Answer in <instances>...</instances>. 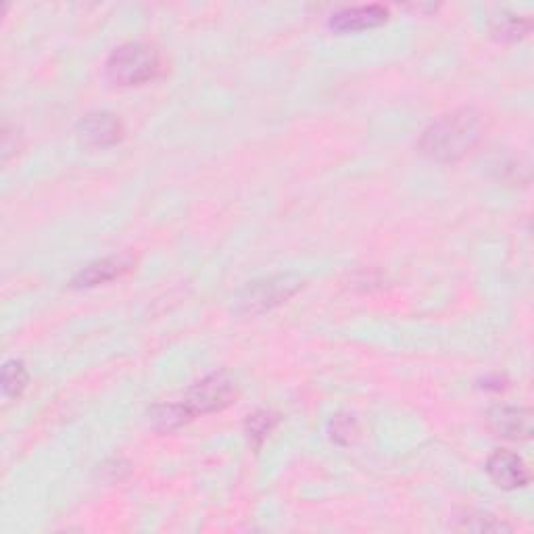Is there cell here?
Returning <instances> with one entry per match:
<instances>
[{
    "label": "cell",
    "mask_w": 534,
    "mask_h": 534,
    "mask_svg": "<svg viewBox=\"0 0 534 534\" xmlns=\"http://www.w3.org/2000/svg\"><path fill=\"white\" fill-rule=\"evenodd\" d=\"M236 395L238 391L234 378H230L226 372H213L197 384H192L180 403L184 405L190 418H197L226 409L234 403Z\"/></svg>",
    "instance_id": "obj_3"
},
{
    "label": "cell",
    "mask_w": 534,
    "mask_h": 534,
    "mask_svg": "<svg viewBox=\"0 0 534 534\" xmlns=\"http://www.w3.org/2000/svg\"><path fill=\"white\" fill-rule=\"evenodd\" d=\"M134 259L130 255H115V257H105L99 261L88 263L84 270H80L74 278V286L78 288H92L105 282H111L119 276H124L126 272L132 270Z\"/></svg>",
    "instance_id": "obj_9"
},
{
    "label": "cell",
    "mask_w": 534,
    "mask_h": 534,
    "mask_svg": "<svg viewBox=\"0 0 534 534\" xmlns=\"http://www.w3.org/2000/svg\"><path fill=\"white\" fill-rule=\"evenodd\" d=\"M332 424H334V434H332L334 439L341 441V436H347V443H351V434L357 432L355 422L351 418H345V426H341V422H338V420H334Z\"/></svg>",
    "instance_id": "obj_15"
},
{
    "label": "cell",
    "mask_w": 534,
    "mask_h": 534,
    "mask_svg": "<svg viewBox=\"0 0 534 534\" xmlns=\"http://www.w3.org/2000/svg\"><path fill=\"white\" fill-rule=\"evenodd\" d=\"M301 280L297 276H272L259 282L249 284L240 293L238 305L245 313H263L270 311L282 303H286L301 288Z\"/></svg>",
    "instance_id": "obj_4"
},
{
    "label": "cell",
    "mask_w": 534,
    "mask_h": 534,
    "mask_svg": "<svg viewBox=\"0 0 534 534\" xmlns=\"http://www.w3.org/2000/svg\"><path fill=\"white\" fill-rule=\"evenodd\" d=\"M78 130L80 136L86 142L94 144V147H111V144H117L124 138V126H121V121L105 111L84 115L80 119Z\"/></svg>",
    "instance_id": "obj_7"
},
{
    "label": "cell",
    "mask_w": 534,
    "mask_h": 534,
    "mask_svg": "<svg viewBox=\"0 0 534 534\" xmlns=\"http://www.w3.org/2000/svg\"><path fill=\"white\" fill-rule=\"evenodd\" d=\"M487 472L491 480L503 491H518L528 487L530 470L526 461L509 449H497L487 459Z\"/></svg>",
    "instance_id": "obj_5"
},
{
    "label": "cell",
    "mask_w": 534,
    "mask_h": 534,
    "mask_svg": "<svg viewBox=\"0 0 534 534\" xmlns=\"http://www.w3.org/2000/svg\"><path fill=\"white\" fill-rule=\"evenodd\" d=\"M388 11L380 5H363V7H349L341 9L330 17V28L349 34V32H363V30H374L382 23H386Z\"/></svg>",
    "instance_id": "obj_8"
},
{
    "label": "cell",
    "mask_w": 534,
    "mask_h": 534,
    "mask_svg": "<svg viewBox=\"0 0 534 534\" xmlns=\"http://www.w3.org/2000/svg\"><path fill=\"white\" fill-rule=\"evenodd\" d=\"M457 530H468V532H512L514 528L507 522L491 516V514H482V512H466L464 516L457 518L455 524Z\"/></svg>",
    "instance_id": "obj_12"
},
{
    "label": "cell",
    "mask_w": 534,
    "mask_h": 534,
    "mask_svg": "<svg viewBox=\"0 0 534 534\" xmlns=\"http://www.w3.org/2000/svg\"><path fill=\"white\" fill-rule=\"evenodd\" d=\"M489 426L497 436L509 441H528L532 436V414L526 407L497 405L489 411Z\"/></svg>",
    "instance_id": "obj_6"
},
{
    "label": "cell",
    "mask_w": 534,
    "mask_h": 534,
    "mask_svg": "<svg viewBox=\"0 0 534 534\" xmlns=\"http://www.w3.org/2000/svg\"><path fill=\"white\" fill-rule=\"evenodd\" d=\"M192 418L188 416V411L184 409L182 403H163L153 407L151 411V424L159 432H172L178 430L180 426L188 424Z\"/></svg>",
    "instance_id": "obj_10"
},
{
    "label": "cell",
    "mask_w": 534,
    "mask_h": 534,
    "mask_svg": "<svg viewBox=\"0 0 534 534\" xmlns=\"http://www.w3.org/2000/svg\"><path fill=\"white\" fill-rule=\"evenodd\" d=\"M28 370L23 366V361L11 359L3 368V393L5 397H19L28 386Z\"/></svg>",
    "instance_id": "obj_13"
},
{
    "label": "cell",
    "mask_w": 534,
    "mask_h": 534,
    "mask_svg": "<svg viewBox=\"0 0 534 534\" xmlns=\"http://www.w3.org/2000/svg\"><path fill=\"white\" fill-rule=\"evenodd\" d=\"M161 55L151 44L126 42L117 46L105 63L107 78L117 86H142L159 78Z\"/></svg>",
    "instance_id": "obj_2"
},
{
    "label": "cell",
    "mask_w": 534,
    "mask_h": 534,
    "mask_svg": "<svg viewBox=\"0 0 534 534\" xmlns=\"http://www.w3.org/2000/svg\"><path fill=\"white\" fill-rule=\"evenodd\" d=\"M276 424V418L270 414V411H257V414L249 416L247 430L251 439H265L267 432H270Z\"/></svg>",
    "instance_id": "obj_14"
},
{
    "label": "cell",
    "mask_w": 534,
    "mask_h": 534,
    "mask_svg": "<svg viewBox=\"0 0 534 534\" xmlns=\"http://www.w3.org/2000/svg\"><path fill=\"white\" fill-rule=\"evenodd\" d=\"M491 30L499 40L516 42V40H522L524 36L530 34L532 19L520 17V15H501V17H495Z\"/></svg>",
    "instance_id": "obj_11"
},
{
    "label": "cell",
    "mask_w": 534,
    "mask_h": 534,
    "mask_svg": "<svg viewBox=\"0 0 534 534\" xmlns=\"http://www.w3.org/2000/svg\"><path fill=\"white\" fill-rule=\"evenodd\" d=\"M484 138V124L478 111L464 107L455 109L422 132L420 151L439 163H455L468 157Z\"/></svg>",
    "instance_id": "obj_1"
}]
</instances>
